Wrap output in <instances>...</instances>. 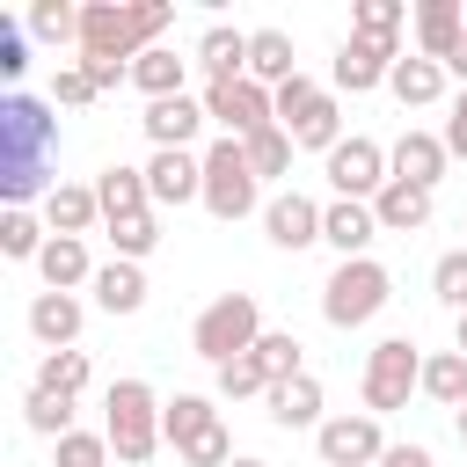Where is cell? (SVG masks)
<instances>
[{"label": "cell", "instance_id": "cell-5", "mask_svg": "<svg viewBox=\"0 0 467 467\" xmlns=\"http://www.w3.org/2000/svg\"><path fill=\"white\" fill-rule=\"evenodd\" d=\"M277 124L292 131V146H306V153H336L343 146V109H336V88H321V80H285L277 88Z\"/></svg>", "mask_w": 467, "mask_h": 467}, {"label": "cell", "instance_id": "cell-22", "mask_svg": "<svg viewBox=\"0 0 467 467\" xmlns=\"http://www.w3.org/2000/svg\"><path fill=\"white\" fill-rule=\"evenodd\" d=\"M95 270H102V263H88V241H73V234H51L44 255H36L44 292H80V285H95Z\"/></svg>", "mask_w": 467, "mask_h": 467}, {"label": "cell", "instance_id": "cell-35", "mask_svg": "<svg viewBox=\"0 0 467 467\" xmlns=\"http://www.w3.org/2000/svg\"><path fill=\"white\" fill-rule=\"evenodd\" d=\"M109 248L117 263H146L161 248V212H131V219H109Z\"/></svg>", "mask_w": 467, "mask_h": 467}, {"label": "cell", "instance_id": "cell-40", "mask_svg": "<svg viewBox=\"0 0 467 467\" xmlns=\"http://www.w3.org/2000/svg\"><path fill=\"white\" fill-rule=\"evenodd\" d=\"M431 292H438V306H452V321L467 314V248H445L431 263Z\"/></svg>", "mask_w": 467, "mask_h": 467}, {"label": "cell", "instance_id": "cell-15", "mask_svg": "<svg viewBox=\"0 0 467 467\" xmlns=\"http://www.w3.org/2000/svg\"><path fill=\"white\" fill-rule=\"evenodd\" d=\"M146 190H153V212L204 204V153H153L146 161Z\"/></svg>", "mask_w": 467, "mask_h": 467}, {"label": "cell", "instance_id": "cell-36", "mask_svg": "<svg viewBox=\"0 0 467 467\" xmlns=\"http://www.w3.org/2000/svg\"><path fill=\"white\" fill-rule=\"evenodd\" d=\"M22 423H29L36 438H51V445H58L66 431H80V423H73V401H66V394H44V387L22 394Z\"/></svg>", "mask_w": 467, "mask_h": 467}, {"label": "cell", "instance_id": "cell-44", "mask_svg": "<svg viewBox=\"0 0 467 467\" xmlns=\"http://www.w3.org/2000/svg\"><path fill=\"white\" fill-rule=\"evenodd\" d=\"M175 460H182V467H234L241 452H234V438H226V423H219V431H204L197 445H182Z\"/></svg>", "mask_w": 467, "mask_h": 467}, {"label": "cell", "instance_id": "cell-27", "mask_svg": "<svg viewBox=\"0 0 467 467\" xmlns=\"http://www.w3.org/2000/svg\"><path fill=\"white\" fill-rule=\"evenodd\" d=\"M182 80H190V58H175L168 44H153V51H139V58H131V88H139L146 102H168V95H190Z\"/></svg>", "mask_w": 467, "mask_h": 467}, {"label": "cell", "instance_id": "cell-8", "mask_svg": "<svg viewBox=\"0 0 467 467\" xmlns=\"http://www.w3.org/2000/svg\"><path fill=\"white\" fill-rule=\"evenodd\" d=\"M88 66H131L139 58V22H131V0H88L80 7V51Z\"/></svg>", "mask_w": 467, "mask_h": 467}, {"label": "cell", "instance_id": "cell-52", "mask_svg": "<svg viewBox=\"0 0 467 467\" xmlns=\"http://www.w3.org/2000/svg\"><path fill=\"white\" fill-rule=\"evenodd\" d=\"M460 234H467V219H460Z\"/></svg>", "mask_w": 467, "mask_h": 467}, {"label": "cell", "instance_id": "cell-38", "mask_svg": "<svg viewBox=\"0 0 467 467\" xmlns=\"http://www.w3.org/2000/svg\"><path fill=\"white\" fill-rule=\"evenodd\" d=\"M29 36H36V44H73V51H80V7L36 0V7H29Z\"/></svg>", "mask_w": 467, "mask_h": 467}, {"label": "cell", "instance_id": "cell-12", "mask_svg": "<svg viewBox=\"0 0 467 467\" xmlns=\"http://www.w3.org/2000/svg\"><path fill=\"white\" fill-rule=\"evenodd\" d=\"M0 139H7V168H44L36 153L58 139V117H51L36 95H7V102H0Z\"/></svg>", "mask_w": 467, "mask_h": 467}, {"label": "cell", "instance_id": "cell-14", "mask_svg": "<svg viewBox=\"0 0 467 467\" xmlns=\"http://www.w3.org/2000/svg\"><path fill=\"white\" fill-rule=\"evenodd\" d=\"M204 124H212L204 95H168V102H146V117H139V131L153 139V153H190V139Z\"/></svg>", "mask_w": 467, "mask_h": 467}, {"label": "cell", "instance_id": "cell-33", "mask_svg": "<svg viewBox=\"0 0 467 467\" xmlns=\"http://www.w3.org/2000/svg\"><path fill=\"white\" fill-rule=\"evenodd\" d=\"M44 241H51V234H44V219H36V212H22V204H7V212H0V255H7V263H36V255H44Z\"/></svg>", "mask_w": 467, "mask_h": 467}, {"label": "cell", "instance_id": "cell-32", "mask_svg": "<svg viewBox=\"0 0 467 467\" xmlns=\"http://www.w3.org/2000/svg\"><path fill=\"white\" fill-rule=\"evenodd\" d=\"M409 0H358L350 7V36H372V44H401V29H409Z\"/></svg>", "mask_w": 467, "mask_h": 467}, {"label": "cell", "instance_id": "cell-49", "mask_svg": "<svg viewBox=\"0 0 467 467\" xmlns=\"http://www.w3.org/2000/svg\"><path fill=\"white\" fill-rule=\"evenodd\" d=\"M452 350H467V314H460V321H452Z\"/></svg>", "mask_w": 467, "mask_h": 467}, {"label": "cell", "instance_id": "cell-31", "mask_svg": "<svg viewBox=\"0 0 467 467\" xmlns=\"http://www.w3.org/2000/svg\"><path fill=\"white\" fill-rule=\"evenodd\" d=\"M423 394L438 409H467V350H431L423 358Z\"/></svg>", "mask_w": 467, "mask_h": 467}, {"label": "cell", "instance_id": "cell-45", "mask_svg": "<svg viewBox=\"0 0 467 467\" xmlns=\"http://www.w3.org/2000/svg\"><path fill=\"white\" fill-rule=\"evenodd\" d=\"M131 22H139V51H153L161 29L175 22V7H168V0H131Z\"/></svg>", "mask_w": 467, "mask_h": 467}, {"label": "cell", "instance_id": "cell-18", "mask_svg": "<svg viewBox=\"0 0 467 467\" xmlns=\"http://www.w3.org/2000/svg\"><path fill=\"white\" fill-rule=\"evenodd\" d=\"M321 241L336 248V263H350V255H372V241H379V219H372V204H358V197H328V204H321Z\"/></svg>", "mask_w": 467, "mask_h": 467}, {"label": "cell", "instance_id": "cell-46", "mask_svg": "<svg viewBox=\"0 0 467 467\" xmlns=\"http://www.w3.org/2000/svg\"><path fill=\"white\" fill-rule=\"evenodd\" d=\"M438 139H445V153H452V161H467V88L452 95V109H445V131H438Z\"/></svg>", "mask_w": 467, "mask_h": 467}, {"label": "cell", "instance_id": "cell-9", "mask_svg": "<svg viewBox=\"0 0 467 467\" xmlns=\"http://www.w3.org/2000/svg\"><path fill=\"white\" fill-rule=\"evenodd\" d=\"M321 168H328V190H336V197H358V204H372V197L394 182L387 146H379V139H358V131H350V139H343Z\"/></svg>", "mask_w": 467, "mask_h": 467}, {"label": "cell", "instance_id": "cell-28", "mask_svg": "<svg viewBox=\"0 0 467 467\" xmlns=\"http://www.w3.org/2000/svg\"><path fill=\"white\" fill-rule=\"evenodd\" d=\"M88 292H95L102 314H139V306H146V263H117V255H109Z\"/></svg>", "mask_w": 467, "mask_h": 467}, {"label": "cell", "instance_id": "cell-37", "mask_svg": "<svg viewBox=\"0 0 467 467\" xmlns=\"http://www.w3.org/2000/svg\"><path fill=\"white\" fill-rule=\"evenodd\" d=\"M212 387H219V401H255V394H270V372H263V358H255V350H241L234 365H219V372H212Z\"/></svg>", "mask_w": 467, "mask_h": 467}, {"label": "cell", "instance_id": "cell-11", "mask_svg": "<svg viewBox=\"0 0 467 467\" xmlns=\"http://www.w3.org/2000/svg\"><path fill=\"white\" fill-rule=\"evenodd\" d=\"M394 66H401V44L343 36V44H336V73H328V88H336V95H372V88L394 80Z\"/></svg>", "mask_w": 467, "mask_h": 467}, {"label": "cell", "instance_id": "cell-25", "mask_svg": "<svg viewBox=\"0 0 467 467\" xmlns=\"http://www.w3.org/2000/svg\"><path fill=\"white\" fill-rule=\"evenodd\" d=\"M102 219V197H95V182H51V197H44V226L51 234H73V241H88V226Z\"/></svg>", "mask_w": 467, "mask_h": 467}, {"label": "cell", "instance_id": "cell-3", "mask_svg": "<svg viewBox=\"0 0 467 467\" xmlns=\"http://www.w3.org/2000/svg\"><path fill=\"white\" fill-rule=\"evenodd\" d=\"M387 299H394L387 263L350 255V263H336V270H328V285H321V321H328V328H365Z\"/></svg>", "mask_w": 467, "mask_h": 467}, {"label": "cell", "instance_id": "cell-47", "mask_svg": "<svg viewBox=\"0 0 467 467\" xmlns=\"http://www.w3.org/2000/svg\"><path fill=\"white\" fill-rule=\"evenodd\" d=\"M0 73H7V80H22V73H29V44L15 36V22H0Z\"/></svg>", "mask_w": 467, "mask_h": 467}, {"label": "cell", "instance_id": "cell-50", "mask_svg": "<svg viewBox=\"0 0 467 467\" xmlns=\"http://www.w3.org/2000/svg\"><path fill=\"white\" fill-rule=\"evenodd\" d=\"M452 431H460V445H467V409H452Z\"/></svg>", "mask_w": 467, "mask_h": 467}, {"label": "cell", "instance_id": "cell-48", "mask_svg": "<svg viewBox=\"0 0 467 467\" xmlns=\"http://www.w3.org/2000/svg\"><path fill=\"white\" fill-rule=\"evenodd\" d=\"M379 467H438V460H431V445H416V438H409V445H387V460H379Z\"/></svg>", "mask_w": 467, "mask_h": 467}, {"label": "cell", "instance_id": "cell-42", "mask_svg": "<svg viewBox=\"0 0 467 467\" xmlns=\"http://www.w3.org/2000/svg\"><path fill=\"white\" fill-rule=\"evenodd\" d=\"M51 467H109V438L102 431H66L51 445Z\"/></svg>", "mask_w": 467, "mask_h": 467}, {"label": "cell", "instance_id": "cell-23", "mask_svg": "<svg viewBox=\"0 0 467 467\" xmlns=\"http://www.w3.org/2000/svg\"><path fill=\"white\" fill-rule=\"evenodd\" d=\"M190 66H204L212 80H248V29H234V22H212V29L197 36Z\"/></svg>", "mask_w": 467, "mask_h": 467}, {"label": "cell", "instance_id": "cell-30", "mask_svg": "<svg viewBox=\"0 0 467 467\" xmlns=\"http://www.w3.org/2000/svg\"><path fill=\"white\" fill-rule=\"evenodd\" d=\"M204 431H219V409H212V394H175L168 409H161V438L182 452V445H197Z\"/></svg>", "mask_w": 467, "mask_h": 467}, {"label": "cell", "instance_id": "cell-51", "mask_svg": "<svg viewBox=\"0 0 467 467\" xmlns=\"http://www.w3.org/2000/svg\"><path fill=\"white\" fill-rule=\"evenodd\" d=\"M234 467H270V460H255V452H241V460H234Z\"/></svg>", "mask_w": 467, "mask_h": 467}, {"label": "cell", "instance_id": "cell-4", "mask_svg": "<svg viewBox=\"0 0 467 467\" xmlns=\"http://www.w3.org/2000/svg\"><path fill=\"white\" fill-rule=\"evenodd\" d=\"M358 394H365V416H394V409H409V394H423V350H416L409 336H379V343L365 350V379H358Z\"/></svg>", "mask_w": 467, "mask_h": 467}, {"label": "cell", "instance_id": "cell-17", "mask_svg": "<svg viewBox=\"0 0 467 467\" xmlns=\"http://www.w3.org/2000/svg\"><path fill=\"white\" fill-rule=\"evenodd\" d=\"M263 234H270V248L299 255V248H314V241H321V204H314V197H299V190H277V197L263 204Z\"/></svg>", "mask_w": 467, "mask_h": 467}, {"label": "cell", "instance_id": "cell-1", "mask_svg": "<svg viewBox=\"0 0 467 467\" xmlns=\"http://www.w3.org/2000/svg\"><path fill=\"white\" fill-rule=\"evenodd\" d=\"M161 394L146 387V379H109V394H102V438H109V452L124 460V467H146L168 438H161Z\"/></svg>", "mask_w": 467, "mask_h": 467}, {"label": "cell", "instance_id": "cell-13", "mask_svg": "<svg viewBox=\"0 0 467 467\" xmlns=\"http://www.w3.org/2000/svg\"><path fill=\"white\" fill-rule=\"evenodd\" d=\"M409 29H416V58L452 66V58L467 51V7H460V0H416Z\"/></svg>", "mask_w": 467, "mask_h": 467}, {"label": "cell", "instance_id": "cell-34", "mask_svg": "<svg viewBox=\"0 0 467 467\" xmlns=\"http://www.w3.org/2000/svg\"><path fill=\"white\" fill-rule=\"evenodd\" d=\"M29 387H44V394H66V401H80V387H88V350H44L36 358V379Z\"/></svg>", "mask_w": 467, "mask_h": 467}, {"label": "cell", "instance_id": "cell-16", "mask_svg": "<svg viewBox=\"0 0 467 467\" xmlns=\"http://www.w3.org/2000/svg\"><path fill=\"white\" fill-rule=\"evenodd\" d=\"M387 168H394V182H416V190H438L445 182V168H452V153H445V139L438 131H401L394 146H387Z\"/></svg>", "mask_w": 467, "mask_h": 467}, {"label": "cell", "instance_id": "cell-24", "mask_svg": "<svg viewBox=\"0 0 467 467\" xmlns=\"http://www.w3.org/2000/svg\"><path fill=\"white\" fill-rule=\"evenodd\" d=\"M95 197H102V226H109V219H131V212H153L146 168H131V161H109V168L95 175Z\"/></svg>", "mask_w": 467, "mask_h": 467}, {"label": "cell", "instance_id": "cell-10", "mask_svg": "<svg viewBox=\"0 0 467 467\" xmlns=\"http://www.w3.org/2000/svg\"><path fill=\"white\" fill-rule=\"evenodd\" d=\"M314 452H321V467H379L387 460V431H379V416H328L321 431H314Z\"/></svg>", "mask_w": 467, "mask_h": 467}, {"label": "cell", "instance_id": "cell-19", "mask_svg": "<svg viewBox=\"0 0 467 467\" xmlns=\"http://www.w3.org/2000/svg\"><path fill=\"white\" fill-rule=\"evenodd\" d=\"M80 321H88V306L73 292H36L29 299V336L44 350H80Z\"/></svg>", "mask_w": 467, "mask_h": 467}, {"label": "cell", "instance_id": "cell-20", "mask_svg": "<svg viewBox=\"0 0 467 467\" xmlns=\"http://www.w3.org/2000/svg\"><path fill=\"white\" fill-rule=\"evenodd\" d=\"M263 409H270L277 431H321V423H328V416H321V379H314V372L277 379V387L263 394Z\"/></svg>", "mask_w": 467, "mask_h": 467}, {"label": "cell", "instance_id": "cell-7", "mask_svg": "<svg viewBox=\"0 0 467 467\" xmlns=\"http://www.w3.org/2000/svg\"><path fill=\"white\" fill-rule=\"evenodd\" d=\"M204 117L219 124V139H255L277 124V95L263 80H204Z\"/></svg>", "mask_w": 467, "mask_h": 467}, {"label": "cell", "instance_id": "cell-21", "mask_svg": "<svg viewBox=\"0 0 467 467\" xmlns=\"http://www.w3.org/2000/svg\"><path fill=\"white\" fill-rule=\"evenodd\" d=\"M431 212H438V190H416V182H387V190L372 197L379 234H423V226H431Z\"/></svg>", "mask_w": 467, "mask_h": 467}, {"label": "cell", "instance_id": "cell-29", "mask_svg": "<svg viewBox=\"0 0 467 467\" xmlns=\"http://www.w3.org/2000/svg\"><path fill=\"white\" fill-rule=\"evenodd\" d=\"M445 80H452V73H445L438 58H416V51H409V58L394 66V80H387V88H394V102H401V109H431V102H445Z\"/></svg>", "mask_w": 467, "mask_h": 467}, {"label": "cell", "instance_id": "cell-41", "mask_svg": "<svg viewBox=\"0 0 467 467\" xmlns=\"http://www.w3.org/2000/svg\"><path fill=\"white\" fill-rule=\"evenodd\" d=\"M255 358H263V372H270V387L277 379H299L306 365H299V336L292 328H263V343H255Z\"/></svg>", "mask_w": 467, "mask_h": 467}, {"label": "cell", "instance_id": "cell-6", "mask_svg": "<svg viewBox=\"0 0 467 467\" xmlns=\"http://www.w3.org/2000/svg\"><path fill=\"white\" fill-rule=\"evenodd\" d=\"M263 204V175L248 168V146L241 139H212L204 146V212L219 219V226H234V219H248Z\"/></svg>", "mask_w": 467, "mask_h": 467}, {"label": "cell", "instance_id": "cell-26", "mask_svg": "<svg viewBox=\"0 0 467 467\" xmlns=\"http://www.w3.org/2000/svg\"><path fill=\"white\" fill-rule=\"evenodd\" d=\"M248 80H263L270 95L285 80H299V58H292V36L285 29H248Z\"/></svg>", "mask_w": 467, "mask_h": 467}, {"label": "cell", "instance_id": "cell-39", "mask_svg": "<svg viewBox=\"0 0 467 467\" xmlns=\"http://www.w3.org/2000/svg\"><path fill=\"white\" fill-rule=\"evenodd\" d=\"M241 146H248V168H255L263 182H270V175H292V153H299V146H292L285 124H270V131H255V139H241Z\"/></svg>", "mask_w": 467, "mask_h": 467}, {"label": "cell", "instance_id": "cell-43", "mask_svg": "<svg viewBox=\"0 0 467 467\" xmlns=\"http://www.w3.org/2000/svg\"><path fill=\"white\" fill-rule=\"evenodd\" d=\"M95 95H102V88L88 80V66H80V58H66V66L51 73V102H58V109H88Z\"/></svg>", "mask_w": 467, "mask_h": 467}, {"label": "cell", "instance_id": "cell-2", "mask_svg": "<svg viewBox=\"0 0 467 467\" xmlns=\"http://www.w3.org/2000/svg\"><path fill=\"white\" fill-rule=\"evenodd\" d=\"M263 343V306H255V292H219L197 321H190V350L219 372V365H234L241 350H255Z\"/></svg>", "mask_w": 467, "mask_h": 467}]
</instances>
